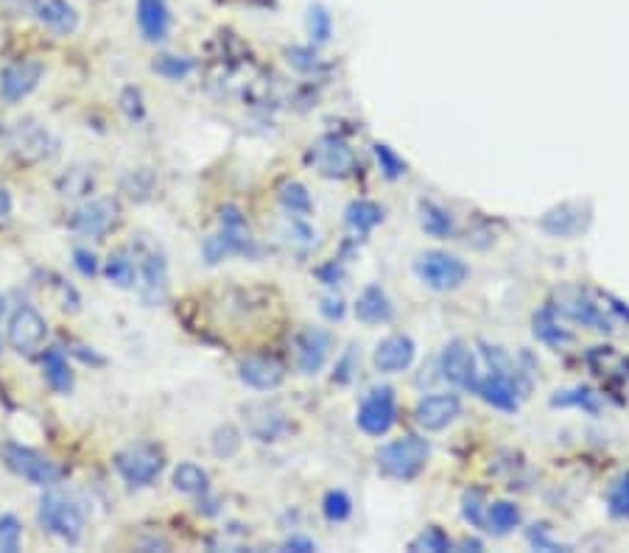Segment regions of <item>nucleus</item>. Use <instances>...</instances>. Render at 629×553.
Returning <instances> with one entry per match:
<instances>
[{
	"label": "nucleus",
	"instance_id": "obj_19",
	"mask_svg": "<svg viewBox=\"0 0 629 553\" xmlns=\"http://www.w3.org/2000/svg\"><path fill=\"white\" fill-rule=\"evenodd\" d=\"M414 355H417V344L411 341V336H406V333H392V336H386L375 347L372 364L383 375H397V372H406L414 364Z\"/></svg>",
	"mask_w": 629,
	"mask_h": 553
},
{
	"label": "nucleus",
	"instance_id": "obj_27",
	"mask_svg": "<svg viewBox=\"0 0 629 553\" xmlns=\"http://www.w3.org/2000/svg\"><path fill=\"white\" fill-rule=\"evenodd\" d=\"M534 336L540 338L543 344H548V347H560V350L565 344H571V333L562 327L560 316L551 311V305L534 313Z\"/></svg>",
	"mask_w": 629,
	"mask_h": 553
},
{
	"label": "nucleus",
	"instance_id": "obj_11",
	"mask_svg": "<svg viewBox=\"0 0 629 553\" xmlns=\"http://www.w3.org/2000/svg\"><path fill=\"white\" fill-rule=\"evenodd\" d=\"M6 336H9V347L17 355L31 358V355H37L42 350V344L48 338V322H45V316L37 308L20 305L12 313V319H9V333Z\"/></svg>",
	"mask_w": 629,
	"mask_h": 553
},
{
	"label": "nucleus",
	"instance_id": "obj_36",
	"mask_svg": "<svg viewBox=\"0 0 629 553\" xmlns=\"http://www.w3.org/2000/svg\"><path fill=\"white\" fill-rule=\"evenodd\" d=\"M607 509L618 520H629V470L621 473L607 492Z\"/></svg>",
	"mask_w": 629,
	"mask_h": 553
},
{
	"label": "nucleus",
	"instance_id": "obj_21",
	"mask_svg": "<svg viewBox=\"0 0 629 553\" xmlns=\"http://www.w3.org/2000/svg\"><path fill=\"white\" fill-rule=\"evenodd\" d=\"M34 17L40 20L42 26L51 28L54 34H73L79 26V14L70 6L68 0H28Z\"/></svg>",
	"mask_w": 629,
	"mask_h": 553
},
{
	"label": "nucleus",
	"instance_id": "obj_45",
	"mask_svg": "<svg viewBox=\"0 0 629 553\" xmlns=\"http://www.w3.org/2000/svg\"><path fill=\"white\" fill-rule=\"evenodd\" d=\"M73 263H76V269L82 271L84 277H96L98 274V260L90 249H76L73 252Z\"/></svg>",
	"mask_w": 629,
	"mask_h": 553
},
{
	"label": "nucleus",
	"instance_id": "obj_48",
	"mask_svg": "<svg viewBox=\"0 0 629 553\" xmlns=\"http://www.w3.org/2000/svg\"><path fill=\"white\" fill-rule=\"evenodd\" d=\"M286 548L288 551H300V553H311L316 551V545L308 537H291V540L286 542Z\"/></svg>",
	"mask_w": 629,
	"mask_h": 553
},
{
	"label": "nucleus",
	"instance_id": "obj_47",
	"mask_svg": "<svg viewBox=\"0 0 629 553\" xmlns=\"http://www.w3.org/2000/svg\"><path fill=\"white\" fill-rule=\"evenodd\" d=\"M12 210H14V202H12V196H9V190L0 188V227H3V224H9Z\"/></svg>",
	"mask_w": 629,
	"mask_h": 553
},
{
	"label": "nucleus",
	"instance_id": "obj_13",
	"mask_svg": "<svg viewBox=\"0 0 629 553\" xmlns=\"http://www.w3.org/2000/svg\"><path fill=\"white\" fill-rule=\"evenodd\" d=\"M439 372H442V378L451 380L453 386H459L465 392H476L479 389V358H476V352L470 350V344H465V341H451L445 347L442 358H439Z\"/></svg>",
	"mask_w": 629,
	"mask_h": 553
},
{
	"label": "nucleus",
	"instance_id": "obj_17",
	"mask_svg": "<svg viewBox=\"0 0 629 553\" xmlns=\"http://www.w3.org/2000/svg\"><path fill=\"white\" fill-rule=\"evenodd\" d=\"M42 79V65L34 59H23L14 62L9 68L0 73V98L6 104H17L37 90V84Z\"/></svg>",
	"mask_w": 629,
	"mask_h": 553
},
{
	"label": "nucleus",
	"instance_id": "obj_28",
	"mask_svg": "<svg viewBox=\"0 0 629 553\" xmlns=\"http://www.w3.org/2000/svg\"><path fill=\"white\" fill-rule=\"evenodd\" d=\"M520 509L509 500H495V503H487V517H484V528L490 534H498L504 537L509 531H515L520 526Z\"/></svg>",
	"mask_w": 629,
	"mask_h": 553
},
{
	"label": "nucleus",
	"instance_id": "obj_37",
	"mask_svg": "<svg viewBox=\"0 0 629 553\" xmlns=\"http://www.w3.org/2000/svg\"><path fill=\"white\" fill-rule=\"evenodd\" d=\"M322 514L328 517L330 523H342V520H347L353 514V500L342 489H330L325 500H322Z\"/></svg>",
	"mask_w": 629,
	"mask_h": 553
},
{
	"label": "nucleus",
	"instance_id": "obj_34",
	"mask_svg": "<svg viewBox=\"0 0 629 553\" xmlns=\"http://www.w3.org/2000/svg\"><path fill=\"white\" fill-rule=\"evenodd\" d=\"M193 68H196V62H193L191 56L163 54L154 59V73L168 81H182L185 76H191Z\"/></svg>",
	"mask_w": 629,
	"mask_h": 553
},
{
	"label": "nucleus",
	"instance_id": "obj_3",
	"mask_svg": "<svg viewBox=\"0 0 629 553\" xmlns=\"http://www.w3.org/2000/svg\"><path fill=\"white\" fill-rule=\"evenodd\" d=\"M551 311L557 313L560 319L582 324V327H590V330H599V333H610L613 330V319H610V313L604 311V305H599L590 291L576 288V285H565V288L557 291V297L551 302Z\"/></svg>",
	"mask_w": 629,
	"mask_h": 553
},
{
	"label": "nucleus",
	"instance_id": "obj_16",
	"mask_svg": "<svg viewBox=\"0 0 629 553\" xmlns=\"http://www.w3.org/2000/svg\"><path fill=\"white\" fill-rule=\"evenodd\" d=\"M462 414V400L456 394H428L414 405V419L423 431H445Z\"/></svg>",
	"mask_w": 629,
	"mask_h": 553
},
{
	"label": "nucleus",
	"instance_id": "obj_41",
	"mask_svg": "<svg viewBox=\"0 0 629 553\" xmlns=\"http://www.w3.org/2000/svg\"><path fill=\"white\" fill-rule=\"evenodd\" d=\"M462 514H465V520L470 523V526L484 528L487 500H484V495H481L479 489H470V492H465V498H462Z\"/></svg>",
	"mask_w": 629,
	"mask_h": 553
},
{
	"label": "nucleus",
	"instance_id": "obj_44",
	"mask_svg": "<svg viewBox=\"0 0 629 553\" xmlns=\"http://www.w3.org/2000/svg\"><path fill=\"white\" fill-rule=\"evenodd\" d=\"M288 62L297 70H302V73H316V70L322 68L319 56H316L311 48H291V51H288Z\"/></svg>",
	"mask_w": 629,
	"mask_h": 553
},
{
	"label": "nucleus",
	"instance_id": "obj_15",
	"mask_svg": "<svg viewBox=\"0 0 629 553\" xmlns=\"http://www.w3.org/2000/svg\"><path fill=\"white\" fill-rule=\"evenodd\" d=\"M244 422H247V431L258 442H277L280 436L288 433L286 411L277 403H266V400L244 405Z\"/></svg>",
	"mask_w": 629,
	"mask_h": 553
},
{
	"label": "nucleus",
	"instance_id": "obj_7",
	"mask_svg": "<svg viewBox=\"0 0 629 553\" xmlns=\"http://www.w3.org/2000/svg\"><path fill=\"white\" fill-rule=\"evenodd\" d=\"M165 467L163 450L149 442L129 445L115 456V470L129 486H151Z\"/></svg>",
	"mask_w": 629,
	"mask_h": 553
},
{
	"label": "nucleus",
	"instance_id": "obj_14",
	"mask_svg": "<svg viewBox=\"0 0 629 553\" xmlns=\"http://www.w3.org/2000/svg\"><path fill=\"white\" fill-rule=\"evenodd\" d=\"M118 221H121V204L115 199H93L70 216V230L90 238H104L118 227Z\"/></svg>",
	"mask_w": 629,
	"mask_h": 553
},
{
	"label": "nucleus",
	"instance_id": "obj_23",
	"mask_svg": "<svg viewBox=\"0 0 629 553\" xmlns=\"http://www.w3.org/2000/svg\"><path fill=\"white\" fill-rule=\"evenodd\" d=\"M137 26L149 42H163L171 31V12L165 0H137Z\"/></svg>",
	"mask_w": 629,
	"mask_h": 553
},
{
	"label": "nucleus",
	"instance_id": "obj_43",
	"mask_svg": "<svg viewBox=\"0 0 629 553\" xmlns=\"http://www.w3.org/2000/svg\"><path fill=\"white\" fill-rule=\"evenodd\" d=\"M121 109L129 121H143L146 118V107H143V93L137 87H126L121 93Z\"/></svg>",
	"mask_w": 629,
	"mask_h": 553
},
{
	"label": "nucleus",
	"instance_id": "obj_8",
	"mask_svg": "<svg viewBox=\"0 0 629 553\" xmlns=\"http://www.w3.org/2000/svg\"><path fill=\"white\" fill-rule=\"evenodd\" d=\"M3 459H6L12 473L26 478L28 484L34 486H54L65 478V470L48 456H42L40 450H34V447L6 445L3 447Z\"/></svg>",
	"mask_w": 629,
	"mask_h": 553
},
{
	"label": "nucleus",
	"instance_id": "obj_50",
	"mask_svg": "<svg viewBox=\"0 0 629 553\" xmlns=\"http://www.w3.org/2000/svg\"><path fill=\"white\" fill-rule=\"evenodd\" d=\"M3 316H6V299L0 297V319H3Z\"/></svg>",
	"mask_w": 629,
	"mask_h": 553
},
{
	"label": "nucleus",
	"instance_id": "obj_2",
	"mask_svg": "<svg viewBox=\"0 0 629 553\" xmlns=\"http://www.w3.org/2000/svg\"><path fill=\"white\" fill-rule=\"evenodd\" d=\"M221 232L210 235L202 246L207 263H221L230 255H258V246L252 241L247 227V218L241 216V210L227 204L221 210Z\"/></svg>",
	"mask_w": 629,
	"mask_h": 553
},
{
	"label": "nucleus",
	"instance_id": "obj_1",
	"mask_svg": "<svg viewBox=\"0 0 629 553\" xmlns=\"http://www.w3.org/2000/svg\"><path fill=\"white\" fill-rule=\"evenodd\" d=\"M428 456H431L428 442L409 433V436H400L395 442L383 445L375 459H378V470L386 478H392V481H414L425 470Z\"/></svg>",
	"mask_w": 629,
	"mask_h": 553
},
{
	"label": "nucleus",
	"instance_id": "obj_42",
	"mask_svg": "<svg viewBox=\"0 0 629 553\" xmlns=\"http://www.w3.org/2000/svg\"><path fill=\"white\" fill-rule=\"evenodd\" d=\"M308 31H311V40L314 42H328L330 31H333V20L330 14L322 9V6H311L308 12Z\"/></svg>",
	"mask_w": 629,
	"mask_h": 553
},
{
	"label": "nucleus",
	"instance_id": "obj_26",
	"mask_svg": "<svg viewBox=\"0 0 629 553\" xmlns=\"http://www.w3.org/2000/svg\"><path fill=\"white\" fill-rule=\"evenodd\" d=\"M104 277L118 288H132L137 283V257L132 246L115 249L107 260H104Z\"/></svg>",
	"mask_w": 629,
	"mask_h": 553
},
{
	"label": "nucleus",
	"instance_id": "obj_18",
	"mask_svg": "<svg viewBox=\"0 0 629 553\" xmlns=\"http://www.w3.org/2000/svg\"><path fill=\"white\" fill-rule=\"evenodd\" d=\"M238 378L255 392H274L286 380V366L272 355H249L238 366Z\"/></svg>",
	"mask_w": 629,
	"mask_h": 553
},
{
	"label": "nucleus",
	"instance_id": "obj_33",
	"mask_svg": "<svg viewBox=\"0 0 629 553\" xmlns=\"http://www.w3.org/2000/svg\"><path fill=\"white\" fill-rule=\"evenodd\" d=\"M551 405L554 408H579V411H588V414H599V397L590 389H582V386L557 392L551 397Z\"/></svg>",
	"mask_w": 629,
	"mask_h": 553
},
{
	"label": "nucleus",
	"instance_id": "obj_46",
	"mask_svg": "<svg viewBox=\"0 0 629 553\" xmlns=\"http://www.w3.org/2000/svg\"><path fill=\"white\" fill-rule=\"evenodd\" d=\"M322 313H325L328 319H342L344 316L342 297H325L322 299Z\"/></svg>",
	"mask_w": 629,
	"mask_h": 553
},
{
	"label": "nucleus",
	"instance_id": "obj_25",
	"mask_svg": "<svg viewBox=\"0 0 629 553\" xmlns=\"http://www.w3.org/2000/svg\"><path fill=\"white\" fill-rule=\"evenodd\" d=\"M42 375L48 380V386L54 389L56 394H70L73 392V369H70L65 352L59 347H48L42 352Z\"/></svg>",
	"mask_w": 629,
	"mask_h": 553
},
{
	"label": "nucleus",
	"instance_id": "obj_24",
	"mask_svg": "<svg viewBox=\"0 0 629 553\" xmlns=\"http://www.w3.org/2000/svg\"><path fill=\"white\" fill-rule=\"evenodd\" d=\"M356 316L358 322L364 324H386L392 322V316H395V305H392V299L386 297L381 285H367L361 291V297L356 299Z\"/></svg>",
	"mask_w": 629,
	"mask_h": 553
},
{
	"label": "nucleus",
	"instance_id": "obj_22",
	"mask_svg": "<svg viewBox=\"0 0 629 553\" xmlns=\"http://www.w3.org/2000/svg\"><path fill=\"white\" fill-rule=\"evenodd\" d=\"M540 227L554 238H571V235H579L588 227V216L582 213V204H560V207L548 210L540 221Z\"/></svg>",
	"mask_w": 629,
	"mask_h": 553
},
{
	"label": "nucleus",
	"instance_id": "obj_10",
	"mask_svg": "<svg viewBox=\"0 0 629 553\" xmlns=\"http://www.w3.org/2000/svg\"><path fill=\"white\" fill-rule=\"evenodd\" d=\"M132 249H135L137 257L140 294L149 305H157L165 297V288H168V263H165L163 252L149 241H137Z\"/></svg>",
	"mask_w": 629,
	"mask_h": 553
},
{
	"label": "nucleus",
	"instance_id": "obj_32",
	"mask_svg": "<svg viewBox=\"0 0 629 553\" xmlns=\"http://www.w3.org/2000/svg\"><path fill=\"white\" fill-rule=\"evenodd\" d=\"M420 224L434 238H448V235H453V216L445 207H439L434 202L420 204Z\"/></svg>",
	"mask_w": 629,
	"mask_h": 553
},
{
	"label": "nucleus",
	"instance_id": "obj_35",
	"mask_svg": "<svg viewBox=\"0 0 629 553\" xmlns=\"http://www.w3.org/2000/svg\"><path fill=\"white\" fill-rule=\"evenodd\" d=\"M409 548L414 553H425V551L428 553H445V551H451L453 542H451V537L442 531V528L431 526V528H425V531H420V534L411 540Z\"/></svg>",
	"mask_w": 629,
	"mask_h": 553
},
{
	"label": "nucleus",
	"instance_id": "obj_39",
	"mask_svg": "<svg viewBox=\"0 0 629 553\" xmlns=\"http://www.w3.org/2000/svg\"><path fill=\"white\" fill-rule=\"evenodd\" d=\"M23 540V523L17 514H0V553H17Z\"/></svg>",
	"mask_w": 629,
	"mask_h": 553
},
{
	"label": "nucleus",
	"instance_id": "obj_20",
	"mask_svg": "<svg viewBox=\"0 0 629 553\" xmlns=\"http://www.w3.org/2000/svg\"><path fill=\"white\" fill-rule=\"evenodd\" d=\"M330 358V336L322 327H305L297 336V366L302 375H319Z\"/></svg>",
	"mask_w": 629,
	"mask_h": 553
},
{
	"label": "nucleus",
	"instance_id": "obj_40",
	"mask_svg": "<svg viewBox=\"0 0 629 553\" xmlns=\"http://www.w3.org/2000/svg\"><path fill=\"white\" fill-rule=\"evenodd\" d=\"M238 450H241V433L235 431L233 425H224L213 433V453L219 459H233Z\"/></svg>",
	"mask_w": 629,
	"mask_h": 553
},
{
	"label": "nucleus",
	"instance_id": "obj_49",
	"mask_svg": "<svg viewBox=\"0 0 629 553\" xmlns=\"http://www.w3.org/2000/svg\"><path fill=\"white\" fill-rule=\"evenodd\" d=\"M319 277H322V283L325 285H336V280L342 277V271H339L336 263H330L328 269H319Z\"/></svg>",
	"mask_w": 629,
	"mask_h": 553
},
{
	"label": "nucleus",
	"instance_id": "obj_6",
	"mask_svg": "<svg viewBox=\"0 0 629 553\" xmlns=\"http://www.w3.org/2000/svg\"><path fill=\"white\" fill-rule=\"evenodd\" d=\"M414 274L420 277V283L434 291H456L467 283L470 269L462 257L434 249V252H425L414 260Z\"/></svg>",
	"mask_w": 629,
	"mask_h": 553
},
{
	"label": "nucleus",
	"instance_id": "obj_4",
	"mask_svg": "<svg viewBox=\"0 0 629 553\" xmlns=\"http://www.w3.org/2000/svg\"><path fill=\"white\" fill-rule=\"evenodd\" d=\"M305 162L325 179H347L358 171L356 151L339 135H322L305 154Z\"/></svg>",
	"mask_w": 629,
	"mask_h": 553
},
{
	"label": "nucleus",
	"instance_id": "obj_12",
	"mask_svg": "<svg viewBox=\"0 0 629 553\" xmlns=\"http://www.w3.org/2000/svg\"><path fill=\"white\" fill-rule=\"evenodd\" d=\"M358 428L367 436H386L395 428L397 422V400L395 392L389 386L383 389H372L361 405H358Z\"/></svg>",
	"mask_w": 629,
	"mask_h": 553
},
{
	"label": "nucleus",
	"instance_id": "obj_38",
	"mask_svg": "<svg viewBox=\"0 0 629 553\" xmlns=\"http://www.w3.org/2000/svg\"><path fill=\"white\" fill-rule=\"evenodd\" d=\"M372 154H375L378 168H381V174L386 176V179H400V176H406V162H403V157H400L395 149H389L386 143H375V146H372Z\"/></svg>",
	"mask_w": 629,
	"mask_h": 553
},
{
	"label": "nucleus",
	"instance_id": "obj_31",
	"mask_svg": "<svg viewBox=\"0 0 629 553\" xmlns=\"http://www.w3.org/2000/svg\"><path fill=\"white\" fill-rule=\"evenodd\" d=\"M280 204L286 207L288 216H300L305 218L311 210H314V202H311V193L302 182H283L280 185Z\"/></svg>",
	"mask_w": 629,
	"mask_h": 553
},
{
	"label": "nucleus",
	"instance_id": "obj_29",
	"mask_svg": "<svg viewBox=\"0 0 629 553\" xmlns=\"http://www.w3.org/2000/svg\"><path fill=\"white\" fill-rule=\"evenodd\" d=\"M174 489L182 495H205L210 489V475L193 461H182L174 470Z\"/></svg>",
	"mask_w": 629,
	"mask_h": 553
},
{
	"label": "nucleus",
	"instance_id": "obj_9",
	"mask_svg": "<svg viewBox=\"0 0 629 553\" xmlns=\"http://www.w3.org/2000/svg\"><path fill=\"white\" fill-rule=\"evenodd\" d=\"M6 140V146L12 151L17 160L23 162H40L45 157H51L54 154V137L51 132L37 123L34 118H23V121H17L14 126H9V132L3 135Z\"/></svg>",
	"mask_w": 629,
	"mask_h": 553
},
{
	"label": "nucleus",
	"instance_id": "obj_30",
	"mask_svg": "<svg viewBox=\"0 0 629 553\" xmlns=\"http://www.w3.org/2000/svg\"><path fill=\"white\" fill-rule=\"evenodd\" d=\"M344 218H347L350 230L367 235V232L375 230V227L383 221V210L375 202H370V199H358V202H350Z\"/></svg>",
	"mask_w": 629,
	"mask_h": 553
},
{
	"label": "nucleus",
	"instance_id": "obj_5",
	"mask_svg": "<svg viewBox=\"0 0 629 553\" xmlns=\"http://www.w3.org/2000/svg\"><path fill=\"white\" fill-rule=\"evenodd\" d=\"M40 526L54 534L62 542L68 545H76V542L84 537V514L82 509L73 503L65 495L59 492H45L40 500Z\"/></svg>",
	"mask_w": 629,
	"mask_h": 553
}]
</instances>
